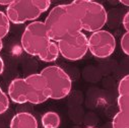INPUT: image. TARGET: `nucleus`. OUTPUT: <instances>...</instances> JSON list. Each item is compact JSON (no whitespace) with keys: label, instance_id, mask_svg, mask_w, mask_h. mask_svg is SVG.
Masks as SVG:
<instances>
[{"label":"nucleus","instance_id":"1","mask_svg":"<svg viewBox=\"0 0 129 128\" xmlns=\"http://www.w3.org/2000/svg\"><path fill=\"white\" fill-rule=\"evenodd\" d=\"M44 24L49 39L54 42L81 31L80 21L70 3L54 6L47 15Z\"/></svg>","mask_w":129,"mask_h":128},{"label":"nucleus","instance_id":"2","mask_svg":"<svg viewBox=\"0 0 129 128\" xmlns=\"http://www.w3.org/2000/svg\"><path fill=\"white\" fill-rule=\"evenodd\" d=\"M80 21L81 30L94 33L102 29L108 21L104 5L91 0H76L70 3Z\"/></svg>","mask_w":129,"mask_h":128},{"label":"nucleus","instance_id":"3","mask_svg":"<svg viewBox=\"0 0 129 128\" xmlns=\"http://www.w3.org/2000/svg\"><path fill=\"white\" fill-rule=\"evenodd\" d=\"M50 42L44 21L40 20L29 22L25 26L20 39L23 51L30 56L37 57L47 48Z\"/></svg>","mask_w":129,"mask_h":128},{"label":"nucleus","instance_id":"4","mask_svg":"<svg viewBox=\"0 0 129 128\" xmlns=\"http://www.w3.org/2000/svg\"><path fill=\"white\" fill-rule=\"evenodd\" d=\"M47 80L50 99L62 100L66 98L71 91L72 81L68 73L57 65H50L40 72Z\"/></svg>","mask_w":129,"mask_h":128},{"label":"nucleus","instance_id":"5","mask_svg":"<svg viewBox=\"0 0 129 128\" xmlns=\"http://www.w3.org/2000/svg\"><path fill=\"white\" fill-rule=\"evenodd\" d=\"M60 55L69 61H77L82 59L87 51V37L84 33L77 31L57 42Z\"/></svg>","mask_w":129,"mask_h":128},{"label":"nucleus","instance_id":"6","mask_svg":"<svg viewBox=\"0 0 129 128\" xmlns=\"http://www.w3.org/2000/svg\"><path fill=\"white\" fill-rule=\"evenodd\" d=\"M5 14L10 23L22 24L26 21H36L42 12L35 5L34 0H13L6 7Z\"/></svg>","mask_w":129,"mask_h":128},{"label":"nucleus","instance_id":"7","mask_svg":"<svg viewBox=\"0 0 129 128\" xmlns=\"http://www.w3.org/2000/svg\"><path fill=\"white\" fill-rule=\"evenodd\" d=\"M87 46L90 54L96 58L104 59L110 57L116 49L115 37L106 29H100L87 38Z\"/></svg>","mask_w":129,"mask_h":128},{"label":"nucleus","instance_id":"8","mask_svg":"<svg viewBox=\"0 0 129 128\" xmlns=\"http://www.w3.org/2000/svg\"><path fill=\"white\" fill-rule=\"evenodd\" d=\"M27 103L40 105L50 99V90L46 78L41 73L29 74L24 78Z\"/></svg>","mask_w":129,"mask_h":128},{"label":"nucleus","instance_id":"9","mask_svg":"<svg viewBox=\"0 0 129 128\" xmlns=\"http://www.w3.org/2000/svg\"><path fill=\"white\" fill-rule=\"evenodd\" d=\"M8 98L15 104L27 103L26 84L24 78H14L8 85Z\"/></svg>","mask_w":129,"mask_h":128},{"label":"nucleus","instance_id":"10","mask_svg":"<svg viewBox=\"0 0 129 128\" xmlns=\"http://www.w3.org/2000/svg\"><path fill=\"white\" fill-rule=\"evenodd\" d=\"M37 118L28 112H19L15 114L10 121V128H38Z\"/></svg>","mask_w":129,"mask_h":128},{"label":"nucleus","instance_id":"11","mask_svg":"<svg viewBox=\"0 0 129 128\" xmlns=\"http://www.w3.org/2000/svg\"><path fill=\"white\" fill-rule=\"evenodd\" d=\"M60 53H59V48L57 45V42L51 41L47 48L38 56L40 60L43 62H54L58 59Z\"/></svg>","mask_w":129,"mask_h":128},{"label":"nucleus","instance_id":"12","mask_svg":"<svg viewBox=\"0 0 129 128\" xmlns=\"http://www.w3.org/2000/svg\"><path fill=\"white\" fill-rule=\"evenodd\" d=\"M41 122L43 128H59L61 123V118L58 113L49 111L42 116Z\"/></svg>","mask_w":129,"mask_h":128},{"label":"nucleus","instance_id":"13","mask_svg":"<svg viewBox=\"0 0 129 128\" xmlns=\"http://www.w3.org/2000/svg\"><path fill=\"white\" fill-rule=\"evenodd\" d=\"M112 128H129V112L118 111L113 117Z\"/></svg>","mask_w":129,"mask_h":128},{"label":"nucleus","instance_id":"14","mask_svg":"<svg viewBox=\"0 0 129 128\" xmlns=\"http://www.w3.org/2000/svg\"><path fill=\"white\" fill-rule=\"evenodd\" d=\"M10 30V21L8 20L5 12L0 10V40H3Z\"/></svg>","mask_w":129,"mask_h":128},{"label":"nucleus","instance_id":"15","mask_svg":"<svg viewBox=\"0 0 129 128\" xmlns=\"http://www.w3.org/2000/svg\"><path fill=\"white\" fill-rule=\"evenodd\" d=\"M117 106L119 111L129 112V94H118Z\"/></svg>","mask_w":129,"mask_h":128},{"label":"nucleus","instance_id":"16","mask_svg":"<svg viewBox=\"0 0 129 128\" xmlns=\"http://www.w3.org/2000/svg\"><path fill=\"white\" fill-rule=\"evenodd\" d=\"M9 98L8 95L0 87V115L4 114L9 109Z\"/></svg>","mask_w":129,"mask_h":128},{"label":"nucleus","instance_id":"17","mask_svg":"<svg viewBox=\"0 0 129 128\" xmlns=\"http://www.w3.org/2000/svg\"><path fill=\"white\" fill-rule=\"evenodd\" d=\"M118 94H129V76L125 75L118 83Z\"/></svg>","mask_w":129,"mask_h":128},{"label":"nucleus","instance_id":"18","mask_svg":"<svg viewBox=\"0 0 129 128\" xmlns=\"http://www.w3.org/2000/svg\"><path fill=\"white\" fill-rule=\"evenodd\" d=\"M120 46L125 55H129V31H125V34L121 37Z\"/></svg>","mask_w":129,"mask_h":128},{"label":"nucleus","instance_id":"19","mask_svg":"<svg viewBox=\"0 0 129 128\" xmlns=\"http://www.w3.org/2000/svg\"><path fill=\"white\" fill-rule=\"evenodd\" d=\"M34 2L42 13L47 11L51 6V1H49V0H34Z\"/></svg>","mask_w":129,"mask_h":128},{"label":"nucleus","instance_id":"20","mask_svg":"<svg viewBox=\"0 0 129 128\" xmlns=\"http://www.w3.org/2000/svg\"><path fill=\"white\" fill-rule=\"evenodd\" d=\"M122 24H123V27L125 28L126 31H129V12L127 11L124 16H123V19H122Z\"/></svg>","mask_w":129,"mask_h":128},{"label":"nucleus","instance_id":"21","mask_svg":"<svg viewBox=\"0 0 129 128\" xmlns=\"http://www.w3.org/2000/svg\"><path fill=\"white\" fill-rule=\"evenodd\" d=\"M3 71H4V61L1 57H0V75L3 73Z\"/></svg>","mask_w":129,"mask_h":128},{"label":"nucleus","instance_id":"22","mask_svg":"<svg viewBox=\"0 0 129 128\" xmlns=\"http://www.w3.org/2000/svg\"><path fill=\"white\" fill-rule=\"evenodd\" d=\"M10 3H11L10 0H8V1H0V5H1V6H6V7H7Z\"/></svg>","mask_w":129,"mask_h":128},{"label":"nucleus","instance_id":"23","mask_svg":"<svg viewBox=\"0 0 129 128\" xmlns=\"http://www.w3.org/2000/svg\"><path fill=\"white\" fill-rule=\"evenodd\" d=\"M120 3L123 4V5H126V6L129 5V1H120Z\"/></svg>","mask_w":129,"mask_h":128},{"label":"nucleus","instance_id":"24","mask_svg":"<svg viewBox=\"0 0 129 128\" xmlns=\"http://www.w3.org/2000/svg\"><path fill=\"white\" fill-rule=\"evenodd\" d=\"M2 49H3V41L0 40V52L2 51Z\"/></svg>","mask_w":129,"mask_h":128},{"label":"nucleus","instance_id":"25","mask_svg":"<svg viewBox=\"0 0 129 128\" xmlns=\"http://www.w3.org/2000/svg\"><path fill=\"white\" fill-rule=\"evenodd\" d=\"M85 128H95V127H92V126H87V127H85Z\"/></svg>","mask_w":129,"mask_h":128}]
</instances>
